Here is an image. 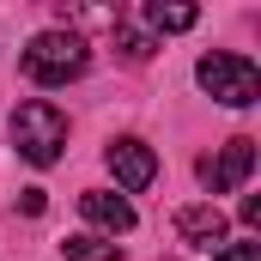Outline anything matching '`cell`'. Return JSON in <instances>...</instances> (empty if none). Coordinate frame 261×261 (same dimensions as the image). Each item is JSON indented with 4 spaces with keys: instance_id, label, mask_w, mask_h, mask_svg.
<instances>
[{
    "instance_id": "1",
    "label": "cell",
    "mask_w": 261,
    "mask_h": 261,
    "mask_svg": "<svg viewBox=\"0 0 261 261\" xmlns=\"http://www.w3.org/2000/svg\"><path fill=\"white\" fill-rule=\"evenodd\" d=\"M24 79H37V85H67V79H79L85 67H91V49H85V37H73V31H37L31 43H24Z\"/></svg>"
},
{
    "instance_id": "2",
    "label": "cell",
    "mask_w": 261,
    "mask_h": 261,
    "mask_svg": "<svg viewBox=\"0 0 261 261\" xmlns=\"http://www.w3.org/2000/svg\"><path fill=\"white\" fill-rule=\"evenodd\" d=\"M12 146H18V158L24 164H55L67 152V116L49 103V97H31V103H18L12 110Z\"/></svg>"
},
{
    "instance_id": "3",
    "label": "cell",
    "mask_w": 261,
    "mask_h": 261,
    "mask_svg": "<svg viewBox=\"0 0 261 261\" xmlns=\"http://www.w3.org/2000/svg\"><path fill=\"white\" fill-rule=\"evenodd\" d=\"M195 79H200V91L219 97L225 110H249V103L261 97V73H255L249 55H225V49H213V55H200Z\"/></svg>"
},
{
    "instance_id": "4",
    "label": "cell",
    "mask_w": 261,
    "mask_h": 261,
    "mask_svg": "<svg viewBox=\"0 0 261 261\" xmlns=\"http://www.w3.org/2000/svg\"><path fill=\"white\" fill-rule=\"evenodd\" d=\"M195 170H200V189H206V195H231V189H243V182H249V170H255V140H243V134H237V140H225L219 152H206V158H200Z\"/></svg>"
},
{
    "instance_id": "5",
    "label": "cell",
    "mask_w": 261,
    "mask_h": 261,
    "mask_svg": "<svg viewBox=\"0 0 261 261\" xmlns=\"http://www.w3.org/2000/svg\"><path fill=\"white\" fill-rule=\"evenodd\" d=\"M103 164L116 170V182H122V189H134V195L158 176L152 146H146V140H134V134H122V140H110V146H103Z\"/></svg>"
},
{
    "instance_id": "6",
    "label": "cell",
    "mask_w": 261,
    "mask_h": 261,
    "mask_svg": "<svg viewBox=\"0 0 261 261\" xmlns=\"http://www.w3.org/2000/svg\"><path fill=\"white\" fill-rule=\"evenodd\" d=\"M79 213H85L97 231H110V243H116L122 231H134V206H128V195H116V189H85V195H79Z\"/></svg>"
},
{
    "instance_id": "7",
    "label": "cell",
    "mask_w": 261,
    "mask_h": 261,
    "mask_svg": "<svg viewBox=\"0 0 261 261\" xmlns=\"http://www.w3.org/2000/svg\"><path fill=\"white\" fill-rule=\"evenodd\" d=\"M176 231L189 243H200V249H225V213L219 206H182L176 213Z\"/></svg>"
},
{
    "instance_id": "8",
    "label": "cell",
    "mask_w": 261,
    "mask_h": 261,
    "mask_svg": "<svg viewBox=\"0 0 261 261\" xmlns=\"http://www.w3.org/2000/svg\"><path fill=\"white\" fill-rule=\"evenodd\" d=\"M61 249H67V261H122V243L91 237V231H85V237H67Z\"/></svg>"
},
{
    "instance_id": "9",
    "label": "cell",
    "mask_w": 261,
    "mask_h": 261,
    "mask_svg": "<svg viewBox=\"0 0 261 261\" xmlns=\"http://www.w3.org/2000/svg\"><path fill=\"white\" fill-rule=\"evenodd\" d=\"M195 18H200L195 6H164V0H152V6H146V24H152V31H189Z\"/></svg>"
},
{
    "instance_id": "10",
    "label": "cell",
    "mask_w": 261,
    "mask_h": 261,
    "mask_svg": "<svg viewBox=\"0 0 261 261\" xmlns=\"http://www.w3.org/2000/svg\"><path fill=\"white\" fill-rule=\"evenodd\" d=\"M116 49H122L128 61H152V49H158V43H152L146 31H134V24H116Z\"/></svg>"
},
{
    "instance_id": "11",
    "label": "cell",
    "mask_w": 261,
    "mask_h": 261,
    "mask_svg": "<svg viewBox=\"0 0 261 261\" xmlns=\"http://www.w3.org/2000/svg\"><path fill=\"white\" fill-rule=\"evenodd\" d=\"M213 261H261V243H225L213 249Z\"/></svg>"
},
{
    "instance_id": "12",
    "label": "cell",
    "mask_w": 261,
    "mask_h": 261,
    "mask_svg": "<svg viewBox=\"0 0 261 261\" xmlns=\"http://www.w3.org/2000/svg\"><path fill=\"white\" fill-rule=\"evenodd\" d=\"M243 225H261V195H243Z\"/></svg>"
}]
</instances>
